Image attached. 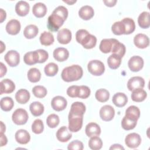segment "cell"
I'll return each mask as SVG.
<instances>
[{
    "instance_id": "cell-1",
    "label": "cell",
    "mask_w": 150,
    "mask_h": 150,
    "mask_svg": "<svg viewBox=\"0 0 150 150\" xmlns=\"http://www.w3.org/2000/svg\"><path fill=\"white\" fill-rule=\"evenodd\" d=\"M83 69L77 64H73L65 67L61 74L62 80L66 82H71L79 80L83 76Z\"/></svg>"
},
{
    "instance_id": "cell-2",
    "label": "cell",
    "mask_w": 150,
    "mask_h": 150,
    "mask_svg": "<svg viewBox=\"0 0 150 150\" xmlns=\"http://www.w3.org/2000/svg\"><path fill=\"white\" fill-rule=\"evenodd\" d=\"M64 21L59 15L52 12L48 17L47 27V29L52 32H56L63 25Z\"/></svg>"
},
{
    "instance_id": "cell-3",
    "label": "cell",
    "mask_w": 150,
    "mask_h": 150,
    "mask_svg": "<svg viewBox=\"0 0 150 150\" xmlns=\"http://www.w3.org/2000/svg\"><path fill=\"white\" fill-rule=\"evenodd\" d=\"M87 69L88 71L94 76H101L105 71L103 63L98 60H93L89 62Z\"/></svg>"
},
{
    "instance_id": "cell-4",
    "label": "cell",
    "mask_w": 150,
    "mask_h": 150,
    "mask_svg": "<svg viewBox=\"0 0 150 150\" xmlns=\"http://www.w3.org/2000/svg\"><path fill=\"white\" fill-rule=\"evenodd\" d=\"M12 119L15 124L23 125L26 123L28 120V114L25 110L18 108L13 112Z\"/></svg>"
},
{
    "instance_id": "cell-5",
    "label": "cell",
    "mask_w": 150,
    "mask_h": 150,
    "mask_svg": "<svg viewBox=\"0 0 150 150\" xmlns=\"http://www.w3.org/2000/svg\"><path fill=\"white\" fill-rule=\"evenodd\" d=\"M68 119L69 129L71 132H77L81 128L83 125V117L69 115Z\"/></svg>"
},
{
    "instance_id": "cell-6",
    "label": "cell",
    "mask_w": 150,
    "mask_h": 150,
    "mask_svg": "<svg viewBox=\"0 0 150 150\" xmlns=\"http://www.w3.org/2000/svg\"><path fill=\"white\" fill-rule=\"evenodd\" d=\"M141 142V138L138 134L133 132L128 134L125 138L126 145L131 148H137Z\"/></svg>"
},
{
    "instance_id": "cell-7",
    "label": "cell",
    "mask_w": 150,
    "mask_h": 150,
    "mask_svg": "<svg viewBox=\"0 0 150 150\" xmlns=\"http://www.w3.org/2000/svg\"><path fill=\"white\" fill-rule=\"evenodd\" d=\"M5 60L11 67L16 66L20 61V56L16 50H11L8 51L4 56Z\"/></svg>"
},
{
    "instance_id": "cell-8",
    "label": "cell",
    "mask_w": 150,
    "mask_h": 150,
    "mask_svg": "<svg viewBox=\"0 0 150 150\" xmlns=\"http://www.w3.org/2000/svg\"><path fill=\"white\" fill-rule=\"evenodd\" d=\"M128 65L131 71L137 72L142 69L144 66V60L139 56H134L129 59Z\"/></svg>"
},
{
    "instance_id": "cell-9",
    "label": "cell",
    "mask_w": 150,
    "mask_h": 150,
    "mask_svg": "<svg viewBox=\"0 0 150 150\" xmlns=\"http://www.w3.org/2000/svg\"><path fill=\"white\" fill-rule=\"evenodd\" d=\"M115 110L114 108L110 105L103 106L100 110V116L101 118L105 121H111L114 117Z\"/></svg>"
},
{
    "instance_id": "cell-10",
    "label": "cell",
    "mask_w": 150,
    "mask_h": 150,
    "mask_svg": "<svg viewBox=\"0 0 150 150\" xmlns=\"http://www.w3.org/2000/svg\"><path fill=\"white\" fill-rule=\"evenodd\" d=\"M145 86L144 79L139 76L131 77L127 83V87L129 91H132L137 88H142Z\"/></svg>"
},
{
    "instance_id": "cell-11",
    "label": "cell",
    "mask_w": 150,
    "mask_h": 150,
    "mask_svg": "<svg viewBox=\"0 0 150 150\" xmlns=\"http://www.w3.org/2000/svg\"><path fill=\"white\" fill-rule=\"evenodd\" d=\"M67 100L62 96H57L53 98L51 101V105L53 110L60 111L64 110L67 106Z\"/></svg>"
},
{
    "instance_id": "cell-12",
    "label": "cell",
    "mask_w": 150,
    "mask_h": 150,
    "mask_svg": "<svg viewBox=\"0 0 150 150\" xmlns=\"http://www.w3.org/2000/svg\"><path fill=\"white\" fill-rule=\"evenodd\" d=\"M86 111V106L81 102H74L71 105L69 115L73 116L83 117Z\"/></svg>"
},
{
    "instance_id": "cell-13",
    "label": "cell",
    "mask_w": 150,
    "mask_h": 150,
    "mask_svg": "<svg viewBox=\"0 0 150 150\" xmlns=\"http://www.w3.org/2000/svg\"><path fill=\"white\" fill-rule=\"evenodd\" d=\"M134 43L136 47L140 49H144L149 45V39L146 35L138 33L135 36L134 38Z\"/></svg>"
},
{
    "instance_id": "cell-14",
    "label": "cell",
    "mask_w": 150,
    "mask_h": 150,
    "mask_svg": "<svg viewBox=\"0 0 150 150\" xmlns=\"http://www.w3.org/2000/svg\"><path fill=\"white\" fill-rule=\"evenodd\" d=\"M57 39L58 42L63 45L69 43L71 40V32L69 29H62L60 30L57 35Z\"/></svg>"
},
{
    "instance_id": "cell-15",
    "label": "cell",
    "mask_w": 150,
    "mask_h": 150,
    "mask_svg": "<svg viewBox=\"0 0 150 150\" xmlns=\"http://www.w3.org/2000/svg\"><path fill=\"white\" fill-rule=\"evenodd\" d=\"M6 31L10 35H17L21 30V23L16 19L9 21L6 25Z\"/></svg>"
},
{
    "instance_id": "cell-16",
    "label": "cell",
    "mask_w": 150,
    "mask_h": 150,
    "mask_svg": "<svg viewBox=\"0 0 150 150\" xmlns=\"http://www.w3.org/2000/svg\"><path fill=\"white\" fill-rule=\"evenodd\" d=\"M15 138L19 144H26L30 139V135L26 130L21 129L16 131L15 135Z\"/></svg>"
},
{
    "instance_id": "cell-17",
    "label": "cell",
    "mask_w": 150,
    "mask_h": 150,
    "mask_svg": "<svg viewBox=\"0 0 150 150\" xmlns=\"http://www.w3.org/2000/svg\"><path fill=\"white\" fill-rule=\"evenodd\" d=\"M1 84V94L4 93L9 94L12 93L15 88V85L14 83L8 79H4L0 83Z\"/></svg>"
},
{
    "instance_id": "cell-18",
    "label": "cell",
    "mask_w": 150,
    "mask_h": 150,
    "mask_svg": "<svg viewBox=\"0 0 150 150\" xmlns=\"http://www.w3.org/2000/svg\"><path fill=\"white\" fill-rule=\"evenodd\" d=\"M86 134L88 137L98 136L101 133V128L100 126L95 122L88 123L85 129Z\"/></svg>"
},
{
    "instance_id": "cell-19",
    "label": "cell",
    "mask_w": 150,
    "mask_h": 150,
    "mask_svg": "<svg viewBox=\"0 0 150 150\" xmlns=\"http://www.w3.org/2000/svg\"><path fill=\"white\" fill-rule=\"evenodd\" d=\"M72 137L71 133H70L67 128L66 126L60 127L56 132L57 139L62 142H66L68 141Z\"/></svg>"
},
{
    "instance_id": "cell-20",
    "label": "cell",
    "mask_w": 150,
    "mask_h": 150,
    "mask_svg": "<svg viewBox=\"0 0 150 150\" xmlns=\"http://www.w3.org/2000/svg\"><path fill=\"white\" fill-rule=\"evenodd\" d=\"M53 57L58 62H64L67 60L69 56V52L66 48L58 47L53 51Z\"/></svg>"
},
{
    "instance_id": "cell-21",
    "label": "cell",
    "mask_w": 150,
    "mask_h": 150,
    "mask_svg": "<svg viewBox=\"0 0 150 150\" xmlns=\"http://www.w3.org/2000/svg\"><path fill=\"white\" fill-rule=\"evenodd\" d=\"M29 8L30 6L29 4L23 1L18 2L15 5L16 13L21 16H26L29 13Z\"/></svg>"
},
{
    "instance_id": "cell-22",
    "label": "cell",
    "mask_w": 150,
    "mask_h": 150,
    "mask_svg": "<svg viewBox=\"0 0 150 150\" xmlns=\"http://www.w3.org/2000/svg\"><path fill=\"white\" fill-rule=\"evenodd\" d=\"M94 12L93 8L89 5L82 6L79 11V16L83 20H89L94 16Z\"/></svg>"
},
{
    "instance_id": "cell-23",
    "label": "cell",
    "mask_w": 150,
    "mask_h": 150,
    "mask_svg": "<svg viewBox=\"0 0 150 150\" xmlns=\"http://www.w3.org/2000/svg\"><path fill=\"white\" fill-rule=\"evenodd\" d=\"M97 43V38L95 36L89 33L84 38L80 44L87 49H92L96 46Z\"/></svg>"
},
{
    "instance_id": "cell-24",
    "label": "cell",
    "mask_w": 150,
    "mask_h": 150,
    "mask_svg": "<svg viewBox=\"0 0 150 150\" xmlns=\"http://www.w3.org/2000/svg\"><path fill=\"white\" fill-rule=\"evenodd\" d=\"M47 12L46 5L42 2L36 3L32 8V13L37 18H42Z\"/></svg>"
},
{
    "instance_id": "cell-25",
    "label": "cell",
    "mask_w": 150,
    "mask_h": 150,
    "mask_svg": "<svg viewBox=\"0 0 150 150\" xmlns=\"http://www.w3.org/2000/svg\"><path fill=\"white\" fill-rule=\"evenodd\" d=\"M112 103L118 107H122L125 105L128 101L127 96L123 93H117L112 98Z\"/></svg>"
},
{
    "instance_id": "cell-26",
    "label": "cell",
    "mask_w": 150,
    "mask_h": 150,
    "mask_svg": "<svg viewBox=\"0 0 150 150\" xmlns=\"http://www.w3.org/2000/svg\"><path fill=\"white\" fill-rule=\"evenodd\" d=\"M125 116L131 120L137 121L140 117L139 109L135 105L129 106L125 111Z\"/></svg>"
},
{
    "instance_id": "cell-27",
    "label": "cell",
    "mask_w": 150,
    "mask_h": 150,
    "mask_svg": "<svg viewBox=\"0 0 150 150\" xmlns=\"http://www.w3.org/2000/svg\"><path fill=\"white\" fill-rule=\"evenodd\" d=\"M23 61L28 65H33L39 61V56L36 50L27 52L23 56Z\"/></svg>"
},
{
    "instance_id": "cell-28",
    "label": "cell",
    "mask_w": 150,
    "mask_h": 150,
    "mask_svg": "<svg viewBox=\"0 0 150 150\" xmlns=\"http://www.w3.org/2000/svg\"><path fill=\"white\" fill-rule=\"evenodd\" d=\"M125 46L124 44L120 43L118 40L115 39L112 47L111 52L112 54H115L120 57H122L125 53Z\"/></svg>"
},
{
    "instance_id": "cell-29",
    "label": "cell",
    "mask_w": 150,
    "mask_h": 150,
    "mask_svg": "<svg viewBox=\"0 0 150 150\" xmlns=\"http://www.w3.org/2000/svg\"><path fill=\"white\" fill-rule=\"evenodd\" d=\"M15 98L20 104L26 103L30 98V93L26 89H20L15 94Z\"/></svg>"
},
{
    "instance_id": "cell-30",
    "label": "cell",
    "mask_w": 150,
    "mask_h": 150,
    "mask_svg": "<svg viewBox=\"0 0 150 150\" xmlns=\"http://www.w3.org/2000/svg\"><path fill=\"white\" fill-rule=\"evenodd\" d=\"M115 39H104L100 44L99 49L101 52L104 53H108L111 52L112 45Z\"/></svg>"
},
{
    "instance_id": "cell-31",
    "label": "cell",
    "mask_w": 150,
    "mask_h": 150,
    "mask_svg": "<svg viewBox=\"0 0 150 150\" xmlns=\"http://www.w3.org/2000/svg\"><path fill=\"white\" fill-rule=\"evenodd\" d=\"M138 23L141 28H148L150 26L149 13L146 11H144L141 13L138 18Z\"/></svg>"
},
{
    "instance_id": "cell-32",
    "label": "cell",
    "mask_w": 150,
    "mask_h": 150,
    "mask_svg": "<svg viewBox=\"0 0 150 150\" xmlns=\"http://www.w3.org/2000/svg\"><path fill=\"white\" fill-rule=\"evenodd\" d=\"M147 93L142 88H137L132 90L131 98L135 102L143 101L146 97Z\"/></svg>"
},
{
    "instance_id": "cell-33",
    "label": "cell",
    "mask_w": 150,
    "mask_h": 150,
    "mask_svg": "<svg viewBox=\"0 0 150 150\" xmlns=\"http://www.w3.org/2000/svg\"><path fill=\"white\" fill-rule=\"evenodd\" d=\"M29 109L32 114L35 117L40 116L44 112V106L39 101L32 103L29 106Z\"/></svg>"
},
{
    "instance_id": "cell-34",
    "label": "cell",
    "mask_w": 150,
    "mask_h": 150,
    "mask_svg": "<svg viewBox=\"0 0 150 150\" xmlns=\"http://www.w3.org/2000/svg\"><path fill=\"white\" fill-rule=\"evenodd\" d=\"M121 63V57L115 54H112L107 59V63L111 69H117L119 67Z\"/></svg>"
},
{
    "instance_id": "cell-35",
    "label": "cell",
    "mask_w": 150,
    "mask_h": 150,
    "mask_svg": "<svg viewBox=\"0 0 150 150\" xmlns=\"http://www.w3.org/2000/svg\"><path fill=\"white\" fill-rule=\"evenodd\" d=\"M40 42L42 45L49 46L54 42V36L52 33L45 31L43 32L40 36Z\"/></svg>"
},
{
    "instance_id": "cell-36",
    "label": "cell",
    "mask_w": 150,
    "mask_h": 150,
    "mask_svg": "<svg viewBox=\"0 0 150 150\" xmlns=\"http://www.w3.org/2000/svg\"><path fill=\"white\" fill-rule=\"evenodd\" d=\"M38 28L35 25H29L26 26L23 30V35L27 39H32L38 33Z\"/></svg>"
},
{
    "instance_id": "cell-37",
    "label": "cell",
    "mask_w": 150,
    "mask_h": 150,
    "mask_svg": "<svg viewBox=\"0 0 150 150\" xmlns=\"http://www.w3.org/2000/svg\"><path fill=\"white\" fill-rule=\"evenodd\" d=\"M121 22L125 26V35H129L132 33L135 29V24L134 20L129 18H124Z\"/></svg>"
},
{
    "instance_id": "cell-38",
    "label": "cell",
    "mask_w": 150,
    "mask_h": 150,
    "mask_svg": "<svg viewBox=\"0 0 150 150\" xmlns=\"http://www.w3.org/2000/svg\"><path fill=\"white\" fill-rule=\"evenodd\" d=\"M0 104L1 108L3 111H9L12 109L14 105V103L11 97H5L1 98Z\"/></svg>"
},
{
    "instance_id": "cell-39",
    "label": "cell",
    "mask_w": 150,
    "mask_h": 150,
    "mask_svg": "<svg viewBox=\"0 0 150 150\" xmlns=\"http://www.w3.org/2000/svg\"><path fill=\"white\" fill-rule=\"evenodd\" d=\"M41 77V73L40 71L36 68H31L28 71V80L32 83H36L39 81Z\"/></svg>"
},
{
    "instance_id": "cell-40",
    "label": "cell",
    "mask_w": 150,
    "mask_h": 150,
    "mask_svg": "<svg viewBox=\"0 0 150 150\" xmlns=\"http://www.w3.org/2000/svg\"><path fill=\"white\" fill-rule=\"evenodd\" d=\"M95 97L97 100H98V101L104 103L109 99L110 93L106 89L100 88L96 91Z\"/></svg>"
},
{
    "instance_id": "cell-41",
    "label": "cell",
    "mask_w": 150,
    "mask_h": 150,
    "mask_svg": "<svg viewBox=\"0 0 150 150\" xmlns=\"http://www.w3.org/2000/svg\"><path fill=\"white\" fill-rule=\"evenodd\" d=\"M103 142L101 138L97 136L91 137L88 141V146L93 150H98L102 148Z\"/></svg>"
},
{
    "instance_id": "cell-42",
    "label": "cell",
    "mask_w": 150,
    "mask_h": 150,
    "mask_svg": "<svg viewBox=\"0 0 150 150\" xmlns=\"http://www.w3.org/2000/svg\"><path fill=\"white\" fill-rule=\"evenodd\" d=\"M59 70L58 66L54 63H49L44 68V71L46 76H55Z\"/></svg>"
},
{
    "instance_id": "cell-43",
    "label": "cell",
    "mask_w": 150,
    "mask_h": 150,
    "mask_svg": "<svg viewBox=\"0 0 150 150\" xmlns=\"http://www.w3.org/2000/svg\"><path fill=\"white\" fill-rule=\"evenodd\" d=\"M137 121L131 120L124 116L121 121V126L122 128L125 130H131L135 127L137 125Z\"/></svg>"
},
{
    "instance_id": "cell-44",
    "label": "cell",
    "mask_w": 150,
    "mask_h": 150,
    "mask_svg": "<svg viewBox=\"0 0 150 150\" xmlns=\"http://www.w3.org/2000/svg\"><path fill=\"white\" fill-rule=\"evenodd\" d=\"M112 33L116 35H121L125 33V26L124 23L121 21L115 22L111 26Z\"/></svg>"
},
{
    "instance_id": "cell-45",
    "label": "cell",
    "mask_w": 150,
    "mask_h": 150,
    "mask_svg": "<svg viewBox=\"0 0 150 150\" xmlns=\"http://www.w3.org/2000/svg\"><path fill=\"white\" fill-rule=\"evenodd\" d=\"M59 117L55 114H51L48 115L46 119V124L49 127L54 128L59 124Z\"/></svg>"
},
{
    "instance_id": "cell-46",
    "label": "cell",
    "mask_w": 150,
    "mask_h": 150,
    "mask_svg": "<svg viewBox=\"0 0 150 150\" xmlns=\"http://www.w3.org/2000/svg\"><path fill=\"white\" fill-rule=\"evenodd\" d=\"M44 125L42 121L40 119L35 120L32 124V131L36 134H40L43 132Z\"/></svg>"
},
{
    "instance_id": "cell-47",
    "label": "cell",
    "mask_w": 150,
    "mask_h": 150,
    "mask_svg": "<svg viewBox=\"0 0 150 150\" xmlns=\"http://www.w3.org/2000/svg\"><path fill=\"white\" fill-rule=\"evenodd\" d=\"M33 95L38 98H43L47 94V90L42 86H36L32 89Z\"/></svg>"
},
{
    "instance_id": "cell-48",
    "label": "cell",
    "mask_w": 150,
    "mask_h": 150,
    "mask_svg": "<svg viewBox=\"0 0 150 150\" xmlns=\"http://www.w3.org/2000/svg\"><path fill=\"white\" fill-rule=\"evenodd\" d=\"M90 95V89L86 86H80L79 88V93L77 97L80 98L85 99Z\"/></svg>"
},
{
    "instance_id": "cell-49",
    "label": "cell",
    "mask_w": 150,
    "mask_h": 150,
    "mask_svg": "<svg viewBox=\"0 0 150 150\" xmlns=\"http://www.w3.org/2000/svg\"><path fill=\"white\" fill-rule=\"evenodd\" d=\"M53 13H56L61 16L64 21H66L68 16V11L67 8L63 6H59L53 11Z\"/></svg>"
},
{
    "instance_id": "cell-50",
    "label": "cell",
    "mask_w": 150,
    "mask_h": 150,
    "mask_svg": "<svg viewBox=\"0 0 150 150\" xmlns=\"http://www.w3.org/2000/svg\"><path fill=\"white\" fill-rule=\"evenodd\" d=\"M69 150H82L83 149V144L79 140H74L68 145Z\"/></svg>"
},
{
    "instance_id": "cell-51",
    "label": "cell",
    "mask_w": 150,
    "mask_h": 150,
    "mask_svg": "<svg viewBox=\"0 0 150 150\" xmlns=\"http://www.w3.org/2000/svg\"><path fill=\"white\" fill-rule=\"evenodd\" d=\"M38 53V56H39V61L38 63H42L45 62L49 57V54L48 53L43 50V49H38L36 50Z\"/></svg>"
},
{
    "instance_id": "cell-52",
    "label": "cell",
    "mask_w": 150,
    "mask_h": 150,
    "mask_svg": "<svg viewBox=\"0 0 150 150\" xmlns=\"http://www.w3.org/2000/svg\"><path fill=\"white\" fill-rule=\"evenodd\" d=\"M79 86H70L67 90V95L72 98L77 97L79 93Z\"/></svg>"
},
{
    "instance_id": "cell-53",
    "label": "cell",
    "mask_w": 150,
    "mask_h": 150,
    "mask_svg": "<svg viewBox=\"0 0 150 150\" xmlns=\"http://www.w3.org/2000/svg\"><path fill=\"white\" fill-rule=\"evenodd\" d=\"M88 33V32L85 29H79L76 33V39L78 43H80Z\"/></svg>"
},
{
    "instance_id": "cell-54",
    "label": "cell",
    "mask_w": 150,
    "mask_h": 150,
    "mask_svg": "<svg viewBox=\"0 0 150 150\" xmlns=\"http://www.w3.org/2000/svg\"><path fill=\"white\" fill-rule=\"evenodd\" d=\"M8 140L4 134H1V146H3L7 144Z\"/></svg>"
},
{
    "instance_id": "cell-55",
    "label": "cell",
    "mask_w": 150,
    "mask_h": 150,
    "mask_svg": "<svg viewBox=\"0 0 150 150\" xmlns=\"http://www.w3.org/2000/svg\"><path fill=\"white\" fill-rule=\"evenodd\" d=\"M104 3L105 4V5L107 6H109V7H112V6H114L116 2H117V1L116 0H111V1H103Z\"/></svg>"
},
{
    "instance_id": "cell-56",
    "label": "cell",
    "mask_w": 150,
    "mask_h": 150,
    "mask_svg": "<svg viewBox=\"0 0 150 150\" xmlns=\"http://www.w3.org/2000/svg\"><path fill=\"white\" fill-rule=\"evenodd\" d=\"M7 71V69L6 66L1 62V77H3L6 73Z\"/></svg>"
},
{
    "instance_id": "cell-57",
    "label": "cell",
    "mask_w": 150,
    "mask_h": 150,
    "mask_svg": "<svg viewBox=\"0 0 150 150\" xmlns=\"http://www.w3.org/2000/svg\"><path fill=\"white\" fill-rule=\"evenodd\" d=\"M110 149L111 150V149H122L124 150V148L120 145V144H113L111 145V146L110 148Z\"/></svg>"
},
{
    "instance_id": "cell-58",
    "label": "cell",
    "mask_w": 150,
    "mask_h": 150,
    "mask_svg": "<svg viewBox=\"0 0 150 150\" xmlns=\"http://www.w3.org/2000/svg\"><path fill=\"white\" fill-rule=\"evenodd\" d=\"M0 13H1V22L2 23L6 18V12L3 10V9H0Z\"/></svg>"
},
{
    "instance_id": "cell-59",
    "label": "cell",
    "mask_w": 150,
    "mask_h": 150,
    "mask_svg": "<svg viewBox=\"0 0 150 150\" xmlns=\"http://www.w3.org/2000/svg\"><path fill=\"white\" fill-rule=\"evenodd\" d=\"M1 134H4V132L5 131V125L4 124V123L1 121Z\"/></svg>"
},
{
    "instance_id": "cell-60",
    "label": "cell",
    "mask_w": 150,
    "mask_h": 150,
    "mask_svg": "<svg viewBox=\"0 0 150 150\" xmlns=\"http://www.w3.org/2000/svg\"><path fill=\"white\" fill-rule=\"evenodd\" d=\"M1 53H2L3 52V49L2 48H4V50L5 49V45H4V43H3V42H2V41H1Z\"/></svg>"
},
{
    "instance_id": "cell-61",
    "label": "cell",
    "mask_w": 150,
    "mask_h": 150,
    "mask_svg": "<svg viewBox=\"0 0 150 150\" xmlns=\"http://www.w3.org/2000/svg\"><path fill=\"white\" fill-rule=\"evenodd\" d=\"M64 2L67 3V4H69V5H71V4H74V3H75L76 2V1H64Z\"/></svg>"
}]
</instances>
